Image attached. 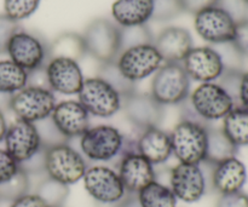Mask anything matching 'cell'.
<instances>
[{
	"mask_svg": "<svg viewBox=\"0 0 248 207\" xmlns=\"http://www.w3.org/2000/svg\"><path fill=\"white\" fill-rule=\"evenodd\" d=\"M179 106L182 119L196 121L206 126H210L213 121L223 120L232 109L236 108L232 96L217 81L200 84Z\"/></svg>",
	"mask_w": 248,
	"mask_h": 207,
	"instance_id": "1",
	"label": "cell"
},
{
	"mask_svg": "<svg viewBox=\"0 0 248 207\" xmlns=\"http://www.w3.org/2000/svg\"><path fill=\"white\" fill-rule=\"evenodd\" d=\"M80 149L85 159L94 162H110L136 149V140L126 137L111 125L89 127L80 137Z\"/></svg>",
	"mask_w": 248,
	"mask_h": 207,
	"instance_id": "2",
	"label": "cell"
},
{
	"mask_svg": "<svg viewBox=\"0 0 248 207\" xmlns=\"http://www.w3.org/2000/svg\"><path fill=\"white\" fill-rule=\"evenodd\" d=\"M86 159L68 142L45 148L46 176L65 186H72L84 178Z\"/></svg>",
	"mask_w": 248,
	"mask_h": 207,
	"instance_id": "3",
	"label": "cell"
},
{
	"mask_svg": "<svg viewBox=\"0 0 248 207\" xmlns=\"http://www.w3.org/2000/svg\"><path fill=\"white\" fill-rule=\"evenodd\" d=\"M207 127L196 121L181 119L170 133L172 155L183 164H202L207 147Z\"/></svg>",
	"mask_w": 248,
	"mask_h": 207,
	"instance_id": "4",
	"label": "cell"
},
{
	"mask_svg": "<svg viewBox=\"0 0 248 207\" xmlns=\"http://www.w3.org/2000/svg\"><path fill=\"white\" fill-rule=\"evenodd\" d=\"M87 55L101 64L115 62L120 55V26L108 18L90 22L81 34Z\"/></svg>",
	"mask_w": 248,
	"mask_h": 207,
	"instance_id": "5",
	"label": "cell"
},
{
	"mask_svg": "<svg viewBox=\"0 0 248 207\" xmlns=\"http://www.w3.org/2000/svg\"><path fill=\"white\" fill-rule=\"evenodd\" d=\"M55 92L48 87L27 85L9 98V107L18 120L36 124L50 118L55 109Z\"/></svg>",
	"mask_w": 248,
	"mask_h": 207,
	"instance_id": "6",
	"label": "cell"
},
{
	"mask_svg": "<svg viewBox=\"0 0 248 207\" xmlns=\"http://www.w3.org/2000/svg\"><path fill=\"white\" fill-rule=\"evenodd\" d=\"M190 94V78L182 63H164L155 72L150 95L162 106H179Z\"/></svg>",
	"mask_w": 248,
	"mask_h": 207,
	"instance_id": "7",
	"label": "cell"
},
{
	"mask_svg": "<svg viewBox=\"0 0 248 207\" xmlns=\"http://www.w3.org/2000/svg\"><path fill=\"white\" fill-rule=\"evenodd\" d=\"M10 60L28 73L43 69L50 61L48 43L38 33L19 29L7 46Z\"/></svg>",
	"mask_w": 248,
	"mask_h": 207,
	"instance_id": "8",
	"label": "cell"
},
{
	"mask_svg": "<svg viewBox=\"0 0 248 207\" xmlns=\"http://www.w3.org/2000/svg\"><path fill=\"white\" fill-rule=\"evenodd\" d=\"M78 97L87 113L97 118L114 116L123 106L121 95L99 77L85 79Z\"/></svg>",
	"mask_w": 248,
	"mask_h": 207,
	"instance_id": "9",
	"label": "cell"
},
{
	"mask_svg": "<svg viewBox=\"0 0 248 207\" xmlns=\"http://www.w3.org/2000/svg\"><path fill=\"white\" fill-rule=\"evenodd\" d=\"M82 181L89 195L101 205L115 207L127 194L118 171L104 165L87 167Z\"/></svg>",
	"mask_w": 248,
	"mask_h": 207,
	"instance_id": "10",
	"label": "cell"
},
{
	"mask_svg": "<svg viewBox=\"0 0 248 207\" xmlns=\"http://www.w3.org/2000/svg\"><path fill=\"white\" fill-rule=\"evenodd\" d=\"M115 63L121 74L136 84L140 80L155 74L164 64V61L154 44H147L120 52Z\"/></svg>",
	"mask_w": 248,
	"mask_h": 207,
	"instance_id": "11",
	"label": "cell"
},
{
	"mask_svg": "<svg viewBox=\"0 0 248 207\" xmlns=\"http://www.w3.org/2000/svg\"><path fill=\"white\" fill-rule=\"evenodd\" d=\"M170 188L177 200L188 204L201 200L207 191V178L201 164L176 165L170 172Z\"/></svg>",
	"mask_w": 248,
	"mask_h": 207,
	"instance_id": "12",
	"label": "cell"
},
{
	"mask_svg": "<svg viewBox=\"0 0 248 207\" xmlns=\"http://www.w3.org/2000/svg\"><path fill=\"white\" fill-rule=\"evenodd\" d=\"M194 27L196 33L211 45L232 43L236 31V23L218 6L208 7L195 15Z\"/></svg>",
	"mask_w": 248,
	"mask_h": 207,
	"instance_id": "13",
	"label": "cell"
},
{
	"mask_svg": "<svg viewBox=\"0 0 248 207\" xmlns=\"http://www.w3.org/2000/svg\"><path fill=\"white\" fill-rule=\"evenodd\" d=\"M4 143L5 150L18 164L29 160L43 148V142L35 124L18 119L7 126Z\"/></svg>",
	"mask_w": 248,
	"mask_h": 207,
	"instance_id": "14",
	"label": "cell"
},
{
	"mask_svg": "<svg viewBox=\"0 0 248 207\" xmlns=\"http://www.w3.org/2000/svg\"><path fill=\"white\" fill-rule=\"evenodd\" d=\"M126 119L138 130L155 127L164 119V106L160 104L150 94H140L135 91L123 98V106Z\"/></svg>",
	"mask_w": 248,
	"mask_h": 207,
	"instance_id": "15",
	"label": "cell"
},
{
	"mask_svg": "<svg viewBox=\"0 0 248 207\" xmlns=\"http://www.w3.org/2000/svg\"><path fill=\"white\" fill-rule=\"evenodd\" d=\"M45 73L51 91L67 96L79 94L85 80L79 62L70 58H51L46 64Z\"/></svg>",
	"mask_w": 248,
	"mask_h": 207,
	"instance_id": "16",
	"label": "cell"
},
{
	"mask_svg": "<svg viewBox=\"0 0 248 207\" xmlns=\"http://www.w3.org/2000/svg\"><path fill=\"white\" fill-rule=\"evenodd\" d=\"M190 80L215 82L224 72L222 57L212 46L193 48L182 62Z\"/></svg>",
	"mask_w": 248,
	"mask_h": 207,
	"instance_id": "17",
	"label": "cell"
},
{
	"mask_svg": "<svg viewBox=\"0 0 248 207\" xmlns=\"http://www.w3.org/2000/svg\"><path fill=\"white\" fill-rule=\"evenodd\" d=\"M118 174L127 193L137 194L144 187L156 181L154 165L137 150H131L118 161Z\"/></svg>",
	"mask_w": 248,
	"mask_h": 207,
	"instance_id": "18",
	"label": "cell"
},
{
	"mask_svg": "<svg viewBox=\"0 0 248 207\" xmlns=\"http://www.w3.org/2000/svg\"><path fill=\"white\" fill-rule=\"evenodd\" d=\"M50 118L67 141L80 138L90 127V114L79 101L74 99L56 104Z\"/></svg>",
	"mask_w": 248,
	"mask_h": 207,
	"instance_id": "19",
	"label": "cell"
},
{
	"mask_svg": "<svg viewBox=\"0 0 248 207\" xmlns=\"http://www.w3.org/2000/svg\"><path fill=\"white\" fill-rule=\"evenodd\" d=\"M154 46L164 63H182L194 48V41L190 32L186 28L167 27L154 39Z\"/></svg>",
	"mask_w": 248,
	"mask_h": 207,
	"instance_id": "20",
	"label": "cell"
},
{
	"mask_svg": "<svg viewBox=\"0 0 248 207\" xmlns=\"http://www.w3.org/2000/svg\"><path fill=\"white\" fill-rule=\"evenodd\" d=\"M247 182V169L236 157L212 166L211 184L219 195L242 191Z\"/></svg>",
	"mask_w": 248,
	"mask_h": 207,
	"instance_id": "21",
	"label": "cell"
},
{
	"mask_svg": "<svg viewBox=\"0 0 248 207\" xmlns=\"http://www.w3.org/2000/svg\"><path fill=\"white\" fill-rule=\"evenodd\" d=\"M136 149L154 166L164 164L172 155L170 133L159 126L142 130L136 140Z\"/></svg>",
	"mask_w": 248,
	"mask_h": 207,
	"instance_id": "22",
	"label": "cell"
},
{
	"mask_svg": "<svg viewBox=\"0 0 248 207\" xmlns=\"http://www.w3.org/2000/svg\"><path fill=\"white\" fill-rule=\"evenodd\" d=\"M153 0H116L111 6V15L120 27L147 24L152 19Z\"/></svg>",
	"mask_w": 248,
	"mask_h": 207,
	"instance_id": "23",
	"label": "cell"
},
{
	"mask_svg": "<svg viewBox=\"0 0 248 207\" xmlns=\"http://www.w3.org/2000/svg\"><path fill=\"white\" fill-rule=\"evenodd\" d=\"M239 147L234 144L232 141L228 138L222 127H207V147H206V158L205 164L210 166L219 164L224 160L230 158L236 157Z\"/></svg>",
	"mask_w": 248,
	"mask_h": 207,
	"instance_id": "24",
	"label": "cell"
},
{
	"mask_svg": "<svg viewBox=\"0 0 248 207\" xmlns=\"http://www.w3.org/2000/svg\"><path fill=\"white\" fill-rule=\"evenodd\" d=\"M48 53L50 60L55 57H64L77 62L87 55L84 38L81 34L74 32H65L56 36L52 43H48Z\"/></svg>",
	"mask_w": 248,
	"mask_h": 207,
	"instance_id": "25",
	"label": "cell"
},
{
	"mask_svg": "<svg viewBox=\"0 0 248 207\" xmlns=\"http://www.w3.org/2000/svg\"><path fill=\"white\" fill-rule=\"evenodd\" d=\"M29 73L12 62L0 61V95L12 96L28 85Z\"/></svg>",
	"mask_w": 248,
	"mask_h": 207,
	"instance_id": "26",
	"label": "cell"
},
{
	"mask_svg": "<svg viewBox=\"0 0 248 207\" xmlns=\"http://www.w3.org/2000/svg\"><path fill=\"white\" fill-rule=\"evenodd\" d=\"M222 130L236 147L248 145V111L237 107L223 119Z\"/></svg>",
	"mask_w": 248,
	"mask_h": 207,
	"instance_id": "27",
	"label": "cell"
},
{
	"mask_svg": "<svg viewBox=\"0 0 248 207\" xmlns=\"http://www.w3.org/2000/svg\"><path fill=\"white\" fill-rule=\"evenodd\" d=\"M142 207H177V198L166 184L154 181L137 193Z\"/></svg>",
	"mask_w": 248,
	"mask_h": 207,
	"instance_id": "28",
	"label": "cell"
},
{
	"mask_svg": "<svg viewBox=\"0 0 248 207\" xmlns=\"http://www.w3.org/2000/svg\"><path fill=\"white\" fill-rule=\"evenodd\" d=\"M34 193L40 196L48 207H63L69 195V187L46 177L36 184Z\"/></svg>",
	"mask_w": 248,
	"mask_h": 207,
	"instance_id": "29",
	"label": "cell"
},
{
	"mask_svg": "<svg viewBox=\"0 0 248 207\" xmlns=\"http://www.w3.org/2000/svg\"><path fill=\"white\" fill-rule=\"evenodd\" d=\"M120 52L130 48L154 44V35L147 24L133 27H120Z\"/></svg>",
	"mask_w": 248,
	"mask_h": 207,
	"instance_id": "30",
	"label": "cell"
},
{
	"mask_svg": "<svg viewBox=\"0 0 248 207\" xmlns=\"http://www.w3.org/2000/svg\"><path fill=\"white\" fill-rule=\"evenodd\" d=\"M98 77L102 78L103 80H106L108 84H110L111 86L121 95L123 98L125 96H127V95L136 91L135 82L127 80L123 74H121L115 62L101 64Z\"/></svg>",
	"mask_w": 248,
	"mask_h": 207,
	"instance_id": "31",
	"label": "cell"
},
{
	"mask_svg": "<svg viewBox=\"0 0 248 207\" xmlns=\"http://www.w3.org/2000/svg\"><path fill=\"white\" fill-rule=\"evenodd\" d=\"M31 178L24 171L19 170L18 174L7 183L0 186V201H14L19 196L29 193Z\"/></svg>",
	"mask_w": 248,
	"mask_h": 207,
	"instance_id": "32",
	"label": "cell"
},
{
	"mask_svg": "<svg viewBox=\"0 0 248 207\" xmlns=\"http://www.w3.org/2000/svg\"><path fill=\"white\" fill-rule=\"evenodd\" d=\"M40 0H4V14L19 22L31 17L38 10Z\"/></svg>",
	"mask_w": 248,
	"mask_h": 207,
	"instance_id": "33",
	"label": "cell"
},
{
	"mask_svg": "<svg viewBox=\"0 0 248 207\" xmlns=\"http://www.w3.org/2000/svg\"><path fill=\"white\" fill-rule=\"evenodd\" d=\"M152 19L156 22H167L177 18L184 12L181 0H153Z\"/></svg>",
	"mask_w": 248,
	"mask_h": 207,
	"instance_id": "34",
	"label": "cell"
},
{
	"mask_svg": "<svg viewBox=\"0 0 248 207\" xmlns=\"http://www.w3.org/2000/svg\"><path fill=\"white\" fill-rule=\"evenodd\" d=\"M217 6L224 10L236 24L248 21V2L246 0H218Z\"/></svg>",
	"mask_w": 248,
	"mask_h": 207,
	"instance_id": "35",
	"label": "cell"
},
{
	"mask_svg": "<svg viewBox=\"0 0 248 207\" xmlns=\"http://www.w3.org/2000/svg\"><path fill=\"white\" fill-rule=\"evenodd\" d=\"M21 29L18 22L14 21L5 14H0V55L7 52V46L12 35Z\"/></svg>",
	"mask_w": 248,
	"mask_h": 207,
	"instance_id": "36",
	"label": "cell"
},
{
	"mask_svg": "<svg viewBox=\"0 0 248 207\" xmlns=\"http://www.w3.org/2000/svg\"><path fill=\"white\" fill-rule=\"evenodd\" d=\"M19 164L6 152L0 148V186L11 181L19 172Z\"/></svg>",
	"mask_w": 248,
	"mask_h": 207,
	"instance_id": "37",
	"label": "cell"
},
{
	"mask_svg": "<svg viewBox=\"0 0 248 207\" xmlns=\"http://www.w3.org/2000/svg\"><path fill=\"white\" fill-rule=\"evenodd\" d=\"M232 43L242 57L248 58V21L236 24L234 40Z\"/></svg>",
	"mask_w": 248,
	"mask_h": 207,
	"instance_id": "38",
	"label": "cell"
},
{
	"mask_svg": "<svg viewBox=\"0 0 248 207\" xmlns=\"http://www.w3.org/2000/svg\"><path fill=\"white\" fill-rule=\"evenodd\" d=\"M216 207H248V194L244 191L219 195Z\"/></svg>",
	"mask_w": 248,
	"mask_h": 207,
	"instance_id": "39",
	"label": "cell"
},
{
	"mask_svg": "<svg viewBox=\"0 0 248 207\" xmlns=\"http://www.w3.org/2000/svg\"><path fill=\"white\" fill-rule=\"evenodd\" d=\"M182 6L184 12H188L191 15H198L199 12L208 9V7L217 6L218 0H181Z\"/></svg>",
	"mask_w": 248,
	"mask_h": 207,
	"instance_id": "40",
	"label": "cell"
},
{
	"mask_svg": "<svg viewBox=\"0 0 248 207\" xmlns=\"http://www.w3.org/2000/svg\"><path fill=\"white\" fill-rule=\"evenodd\" d=\"M10 207H48L35 193H27L11 203Z\"/></svg>",
	"mask_w": 248,
	"mask_h": 207,
	"instance_id": "41",
	"label": "cell"
},
{
	"mask_svg": "<svg viewBox=\"0 0 248 207\" xmlns=\"http://www.w3.org/2000/svg\"><path fill=\"white\" fill-rule=\"evenodd\" d=\"M239 107L248 111V72L242 73L239 90Z\"/></svg>",
	"mask_w": 248,
	"mask_h": 207,
	"instance_id": "42",
	"label": "cell"
},
{
	"mask_svg": "<svg viewBox=\"0 0 248 207\" xmlns=\"http://www.w3.org/2000/svg\"><path fill=\"white\" fill-rule=\"evenodd\" d=\"M115 207H142L140 206V201H138L137 194L127 193L125 198L123 199L120 204H118Z\"/></svg>",
	"mask_w": 248,
	"mask_h": 207,
	"instance_id": "43",
	"label": "cell"
},
{
	"mask_svg": "<svg viewBox=\"0 0 248 207\" xmlns=\"http://www.w3.org/2000/svg\"><path fill=\"white\" fill-rule=\"evenodd\" d=\"M6 130H7L6 119H5V115H4V113H2V111L0 109V142H2V141H4Z\"/></svg>",
	"mask_w": 248,
	"mask_h": 207,
	"instance_id": "44",
	"label": "cell"
},
{
	"mask_svg": "<svg viewBox=\"0 0 248 207\" xmlns=\"http://www.w3.org/2000/svg\"><path fill=\"white\" fill-rule=\"evenodd\" d=\"M246 1H247V2H248V0H246Z\"/></svg>",
	"mask_w": 248,
	"mask_h": 207,
	"instance_id": "45",
	"label": "cell"
}]
</instances>
